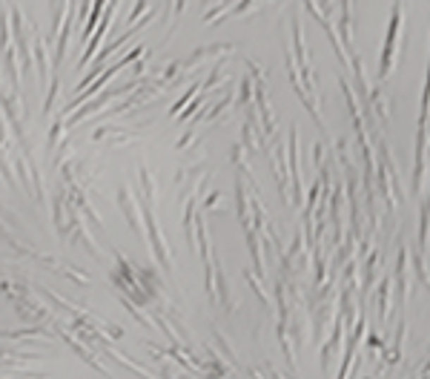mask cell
Listing matches in <instances>:
<instances>
[{
    "mask_svg": "<svg viewBox=\"0 0 430 379\" xmlns=\"http://www.w3.org/2000/svg\"><path fill=\"white\" fill-rule=\"evenodd\" d=\"M144 52H147L144 47H135V49H129V52H126V55H123L121 61H115V64H112L109 69H104V72H101V75H98V78H95V80L90 83V87H86L83 92H78V95H75V98H72V101H69V104L63 107V112H61V118H63V115H69V112H72L75 107H80V104H83L86 98H92V95H101V90H104V83H106V80H112V78H115V75H118V72H121L123 66H129V64H133V61H138V58H144Z\"/></svg>",
    "mask_w": 430,
    "mask_h": 379,
    "instance_id": "cell-1",
    "label": "cell"
},
{
    "mask_svg": "<svg viewBox=\"0 0 430 379\" xmlns=\"http://www.w3.org/2000/svg\"><path fill=\"white\" fill-rule=\"evenodd\" d=\"M155 201L152 198H144V222H147V236H149V250H152V256L161 262V267L166 273H172V253H169V244L161 233V224L155 219Z\"/></svg>",
    "mask_w": 430,
    "mask_h": 379,
    "instance_id": "cell-2",
    "label": "cell"
},
{
    "mask_svg": "<svg viewBox=\"0 0 430 379\" xmlns=\"http://www.w3.org/2000/svg\"><path fill=\"white\" fill-rule=\"evenodd\" d=\"M399 35H402V0H396L393 6V18H391V29L384 37V49H381V61H379V78H391L396 58H399Z\"/></svg>",
    "mask_w": 430,
    "mask_h": 379,
    "instance_id": "cell-3",
    "label": "cell"
},
{
    "mask_svg": "<svg viewBox=\"0 0 430 379\" xmlns=\"http://www.w3.org/2000/svg\"><path fill=\"white\" fill-rule=\"evenodd\" d=\"M9 18H12V40H15V47H18V55H20V61H23V72L26 75H32V40H29V23H26V18H23V12L15 6L12 12H9Z\"/></svg>",
    "mask_w": 430,
    "mask_h": 379,
    "instance_id": "cell-4",
    "label": "cell"
},
{
    "mask_svg": "<svg viewBox=\"0 0 430 379\" xmlns=\"http://www.w3.org/2000/svg\"><path fill=\"white\" fill-rule=\"evenodd\" d=\"M118 4H121V0H109V4H106L104 18H101V23H98V29H95L92 40H90V47H83V55H80V61H78V66H80V69L86 66V61H92V55L98 52V47H101L104 35H106V32H112V23H115V15H118Z\"/></svg>",
    "mask_w": 430,
    "mask_h": 379,
    "instance_id": "cell-5",
    "label": "cell"
},
{
    "mask_svg": "<svg viewBox=\"0 0 430 379\" xmlns=\"http://www.w3.org/2000/svg\"><path fill=\"white\" fill-rule=\"evenodd\" d=\"M133 90H135V83H126V87H121V90H115V92H101V95H98L92 104H86V107H80L78 112H72V115H69V121H66L63 126H75V124H80L83 118L95 115L101 107H106L109 101H115V98H121V95H126V92H133Z\"/></svg>",
    "mask_w": 430,
    "mask_h": 379,
    "instance_id": "cell-6",
    "label": "cell"
},
{
    "mask_svg": "<svg viewBox=\"0 0 430 379\" xmlns=\"http://www.w3.org/2000/svg\"><path fill=\"white\" fill-rule=\"evenodd\" d=\"M118 204H121V210H123V216H126L129 227H133L138 236H144V233H147V227L141 224L144 210H138V201L129 195V187H121V190H118Z\"/></svg>",
    "mask_w": 430,
    "mask_h": 379,
    "instance_id": "cell-7",
    "label": "cell"
},
{
    "mask_svg": "<svg viewBox=\"0 0 430 379\" xmlns=\"http://www.w3.org/2000/svg\"><path fill=\"white\" fill-rule=\"evenodd\" d=\"M32 52H35V64H37V87L43 90V87H47V80L52 78L49 55H47V40H43V37H35V40H32Z\"/></svg>",
    "mask_w": 430,
    "mask_h": 379,
    "instance_id": "cell-8",
    "label": "cell"
},
{
    "mask_svg": "<svg viewBox=\"0 0 430 379\" xmlns=\"http://www.w3.org/2000/svg\"><path fill=\"white\" fill-rule=\"evenodd\" d=\"M49 327H18V330H0V339H23V336H49Z\"/></svg>",
    "mask_w": 430,
    "mask_h": 379,
    "instance_id": "cell-9",
    "label": "cell"
},
{
    "mask_svg": "<svg viewBox=\"0 0 430 379\" xmlns=\"http://www.w3.org/2000/svg\"><path fill=\"white\" fill-rule=\"evenodd\" d=\"M0 173H4V181H6L9 187H18V181H15V176H12V167H9L6 150H0Z\"/></svg>",
    "mask_w": 430,
    "mask_h": 379,
    "instance_id": "cell-10",
    "label": "cell"
},
{
    "mask_svg": "<svg viewBox=\"0 0 430 379\" xmlns=\"http://www.w3.org/2000/svg\"><path fill=\"white\" fill-rule=\"evenodd\" d=\"M141 12H147V0H138V4H135V9H133V15L126 18V26H129V29H133V20H135Z\"/></svg>",
    "mask_w": 430,
    "mask_h": 379,
    "instance_id": "cell-11",
    "label": "cell"
},
{
    "mask_svg": "<svg viewBox=\"0 0 430 379\" xmlns=\"http://www.w3.org/2000/svg\"><path fill=\"white\" fill-rule=\"evenodd\" d=\"M324 4V12H333V0H321Z\"/></svg>",
    "mask_w": 430,
    "mask_h": 379,
    "instance_id": "cell-12",
    "label": "cell"
}]
</instances>
